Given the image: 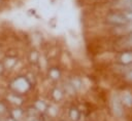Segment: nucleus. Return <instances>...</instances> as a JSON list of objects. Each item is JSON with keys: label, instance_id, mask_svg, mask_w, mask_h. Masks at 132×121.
<instances>
[{"label": "nucleus", "instance_id": "nucleus-1", "mask_svg": "<svg viewBox=\"0 0 132 121\" xmlns=\"http://www.w3.org/2000/svg\"><path fill=\"white\" fill-rule=\"evenodd\" d=\"M107 108H108V111H109V115L112 118L118 119V120H121V119L125 118L126 110H125V108H124V106L121 102L118 89H113L112 91H110Z\"/></svg>", "mask_w": 132, "mask_h": 121}, {"label": "nucleus", "instance_id": "nucleus-2", "mask_svg": "<svg viewBox=\"0 0 132 121\" xmlns=\"http://www.w3.org/2000/svg\"><path fill=\"white\" fill-rule=\"evenodd\" d=\"M33 88L34 87L31 85V83L27 80V78L24 75L14 76L9 80L8 83V90L25 96L29 95V93H31Z\"/></svg>", "mask_w": 132, "mask_h": 121}, {"label": "nucleus", "instance_id": "nucleus-3", "mask_svg": "<svg viewBox=\"0 0 132 121\" xmlns=\"http://www.w3.org/2000/svg\"><path fill=\"white\" fill-rule=\"evenodd\" d=\"M118 90H119L121 102L126 112L132 110V86H126Z\"/></svg>", "mask_w": 132, "mask_h": 121}, {"label": "nucleus", "instance_id": "nucleus-4", "mask_svg": "<svg viewBox=\"0 0 132 121\" xmlns=\"http://www.w3.org/2000/svg\"><path fill=\"white\" fill-rule=\"evenodd\" d=\"M3 98L9 104L10 107H25V103H26L25 95H21L19 93L8 90Z\"/></svg>", "mask_w": 132, "mask_h": 121}, {"label": "nucleus", "instance_id": "nucleus-5", "mask_svg": "<svg viewBox=\"0 0 132 121\" xmlns=\"http://www.w3.org/2000/svg\"><path fill=\"white\" fill-rule=\"evenodd\" d=\"M63 76H64V69L62 68L61 65L48 67V69H47V71L45 73V77L48 78L50 80H52L55 83L61 81Z\"/></svg>", "mask_w": 132, "mask_h": 121}, {"label": "nucleus", "instance_id": "nucleus-6", "mask_svg": "<svg viewBox=\"0 0 132 121\" xmlns=\"http://www.w3.org/2000/svg\"><path fill=\"white\" fill-rule=\"evenodd\" d=\"M48 98L51 102H54V103H57V104H60L62 103L66 97L62 87L60 86V84L57 82L54 84V86L50 89V94H48Z\"/></svg>", "mask_w": 132, "mask_h": 121}, {"label": "nucleus", "instance_id": "nucleus-7", "mask_svg": "<svg viewBox=\"0 0 132 121\" xmlns=\"http://www.w3.org/2000/svg\"><path fill=\"white\" fill-rule=\"evenodd\" d=\"M61 107H60V104H57V103H54V102H50L48 106H47V109L45 111V115L52 119V120H55L57 118H59L60 116V112H61Z\"/></svg>", "mask_w": 132, "mask_h": 121}, {"label": "nucleus", "instance_id": "nucleus-8", "mask_svg": "<svg viewBox=\"0 0 132 121\" xmlns=\"http://www.w3.org/2000/svg\"><path fill=\"white\" fill-rule=\"evenodd\" d=\"M50 102H51V100H50L48 98L39 96V97L35 98V99L32 102L31 106H33L40 114H44L45 111H46V109H47V106H48Z\"/></svg>", "mask_w": 132, "mask_h": 121}, {"label": "nucleus", "instance_id": "nucleus-9", "mask_svg": "<svg viewBox=\"0 0 132 121\" xmlns=\"http://www.w3.org/2000/svg\"><path fill=\"white\" fill-rule=\"evenodd\" d=\"M40 55H41V51L38 48L30 47L29 50L27 51V54L25 55V57H26L29 65H36Z\"/></svg>", "mask_w": 132, "mask_h": 121}, {"label": "nucleus", "instance_id": "nucleus-10", "mask_svg": "<svg viewBox=\"0 0 132 121\" xmlns=\"http://www.w3.org/2000/svg\"><path fill=\"white\" fill-rule=\"evenodd\" d=\"M67 117L70 121H78L81 120L82 118V114L79 111V109L76 107V105L71 104L70 107H68L67 109Z\"/></svg>", "mask_w": 132, "mask_h": 121}, {"label": "nucleus", "instance_id": "nucleus-11", "mask_svg": "<svg viewBox=\"0 0 132 121\" xmlns=\"http://www.w3.org/2000/svg\"><path fill=\"white\" fill-rule=\"evenodd\" d=\"M22 58V57H18V56H11V55H5L2 59V64L3 67L5 69V73H9L13 67L15 66V64L18 63V60Z\"/></svg>", "mask_w": 132, "mask_h": 121}, {"label": "nucleus", "instance_id": "nucleus-12", "mask_svg": "<svg viewBox=\"0 0 132 121\" xmlns=\"http://www.w3.org/2000/svg\"><path fill=\"white\" fill-rule=\"evenodd\" d=\"M8 115L16 121H23L26 116L25 107H11Z\"/></svg>", "mask_w": 132, "mask_h": 121}, {"label": "nucleus", "instance_id": "nucleus-13", "mask_svg": "<svg viewBox=\"0 0 132 121\" xmlns=\"http://www.w3.org/2000/svg\"><path fill=\"white\" fill-rule=\"evenodd\" d=\"M10 106L9 104L4 99V98H1L0 99V116L1 117H6L8 116V113H9V110H10Z\"/></svg>", "mask_w": 132, "mask_h": 121}, {"label": "nucleus", "instance_id": "nucleus-14", "mask_svg": "<svg viewBox=\"0 0 132 121\" xmlns=\"http://www.w3.org/2000/svg\"><path fill=\"white\" fill-rule=\"evenodd\" d=\"M128 22H132V11H122Z\"/></svg>", "mask_w": 132, "mask_h": 121}, {"label": "nucleus", "instance_id": "nucleus-15", "mask_svg": "<svg viewBox=\"0 0 132 121\" xmlns=\"http://www.w3.org/2000/svg\"><path fill=\"white\" fill-rule=\"evenodd\" d=\"M8 2H9V0H0V10L5 8L8 4Z\"/></svg>", "mask_w": 132, "mask_h": 121}, {"label": "nucleus", "instance_id": "nucleus-16", "mask_svg": "<svg viewBox=\"0 0 132 121\" xmlns=\"http://www.w3.org/2000/svg\"><path fill=\"white\" fill-rule=\"evenodd\" d=\"M4 74H5V69H4V67H3L2 60H0V77L4 76Z\"/></svg>", "mask_w": 132, "mask_h": 121}, {"label": "nucleus", "instance_id": "nucleus-17", "mask_svg": "<svg viewBox=\"0 0 132 121\" xmlns=\"http://www.w3.org/2000/svg\"><path fill=\"white\" fill-rule=\"evenodd\" d=\"M4 119H5V121H16V120H14L12 117H10L9 115L6 116V117H4Z\"/></svg>", "mask_w": 132, "mask_h": 121}, {"label": "nucleus", "instance_id": "nucleus-18", "mask_svg": "<svg viewBox=\"0 0 132 121\" xmlns=\"http://www.w3.org/2000/svg\"><path fill=\"white\" fill-rule=\"evenodd\" d=\"M32 121H41V120H40V119H39V117H38V118H35V119H34V120H32Z\"/></svg>", "mask_w": 132, "mask_h": 121}, {"label": "nucleus", "instance_id": "nucleus-19", "mask_svg": "<svg viewBox=\"0 0 132 121\" xmlns=\"http://www.w3.org/2000/svg\"><path fill=\"white\" fill-rule=\"evenodd\" d=\"M0 121H5V119H4V117H1V118H0Z\"/></svg>", "mask_w": 132, "mask_h": 121}, {"label": "nucleus", "instance_id": "nucleus-20", "mask_svg": "<svg viewBox=\"0 0 132 121\" xmlns=\"http://www.w3.org/2000/svg\"><path fill=\"white\" fill-rule=\"evenodd\" d=\"M126 11H132V6H131V7H130L128 10H126Z\"/></svg>", "mask_w": 132, "mask_h": 121}, {"label": "nucleus", "instance_id": "nucleus-21", "mask_svg": "<svg viewBox=\"0 0 132 121\" xmlns=\"http://www.w3.org/2000/svg\"><path fill=\"white\" fill-rule=\"evenodd\" d=\"M62 121H65V120H62Z\"/></svg>", "mask_w": 132, "mask_h": 121}, {"label": "nucleus", "instance_id": "nucleus-22", "mask_svg": "<svg viewBox=\"0 0 132 121\" xmlns=\"http://www.w3.org/2000/svg\"><path fill=\"white\" fill-rule=\"evenodd\" d=\"M0 99H1V96H0Z\"/></svg>", "mask_w": 132, "mask_h": 121}, {"label": "nucleus", "instance_id": "nucleus-23", "mask_svg": "<svg viewBox=\"0 0 132 121\" xmlns=\"http://www.w3.org/2000/svg\"><path fill=\"white\" fill-rule=\"evenodd\" d=\"M0 118H1V116H0Z\"/></svg>", "mask_w": 132, "mask_h": 121}]
</instances>
